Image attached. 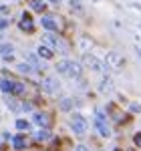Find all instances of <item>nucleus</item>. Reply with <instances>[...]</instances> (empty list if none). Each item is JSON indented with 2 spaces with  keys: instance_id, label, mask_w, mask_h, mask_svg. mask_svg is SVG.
Instances as JSON below:
<instances>
[{
  "instance_id": "11",
  "label": "nucleus",
  "mask_w": 141,
  "mask_h": 151,
  "mask_svg": "<svg viewBox=\"0 0 141 151\" xmlns=\"http://www.w3.org/2000/svg\"><path fill=\"white\" fill-rule=\"evenodd\" d=\"M48 115L47 113H35V123L36 125H40V127H48Z\"/></svg>"
},
{
  "instance_id": "10",
  "label": "nucleus",
  "mask_w": 141,
  "mask_h": 151,
  "mask_svg": "<svg viewBox=\"0 0 141 151\" xmlns=\"http://www.w3.org/2000/svg\"><path fill=\"white\" fill-rule=\"evenodd\" d=\"M40 24H42V28H47V30H57V22H55V18H50V16H42L40 18Z\"/></svg>"
},
{
  "instance_id": "22",
  "label": "nucleus",
  "mask_w": 141,
  "mask_h": 151,
  "mask_svg": "<svg viewBox=\"0 0 141 151\" xmlns=\"http://www.w3.org/2000/svg\"><path fill=\"white\" fill-rule=\"evenodd\" d=\"M28 65H32V67H42L36 55H28Z\"/></svg>"
},
{
  "instance_id": "8",
  "label": "nucleus",
  "mask_w": 141,
  "mask_h": 151,
  "mask_svg": "<svg viewBox=\"0 0 141 151\" xmlns=\"http://www.w3.org/2000/svg\"><path fill=\"white\" fill-rule=\"evenodd\" d=\"M4 101H6V105L10 107V111H14V113L22 111V103H20V101H16L14 97H8V95H6V97H4Z\"/></svg>"
},
{
  "instance_id": "4",
  "label": "nucleus",
  "mask_w": 141,
  "mask_h": 151,
  "mask_svg": "<svg viewBox=\"0 0 141 151\" xmlns=\"http://www.w3.org/2000/svg\"><path fill=\"white\" fill-rule=\"evenodd\" d=\"M42 91L48 93V95H57L60 91L59 79H55V77H47V79H42Z\"/></svg>"
},
{
  "instance_id": "30",
  "label": "nucleus",
  "mask_w": 141,
  "mask_h": 151,
  "mask_svg": "<svg viewBox=\"0 0 141 151\" xmlns=\"http://www.w3.org/2000/svg\"><path fill=\"white\" fill-rule=\"evenodd\" d=\"M75 151H89V149H87L85 145H79V147H77V149H75Z\"/></svg>"
},
{
  "instance_id": "26",
  "label": "nucleus",
  "mask_w": 141,
  "mask_h": 151,
  "mask_svg": "<svg viewBox=\"0 0 141 151\" xmlns=\"http://www.w3.org/2000/svg\"><path fill=\"white\" fill-rule=\"evenodd\" d=\"M131 111H133V113H141V105L139 103H131Z\"/></svg>"
},
{
  "instance_id": "27",
  "label": "nucleus",
  "mask_w": 141,
  "mask_h": 151,
  "mask_svg": "<svg viewBox=\"0 0 141 151\" xmlns=\"http://www.w3.org/2000/svg\"><path fill=\"white\" fill-rule=\"evenodd\" d=\"M6 26H8V20H6V18H0V32H2Z\"/></svg>"
},
{
  "instance_id": "13",
  "label": "nucleus",
  "mask_w": 141,
  "mask_h": 151,
  "mask_svg": "<svg viewBox=\"0 0 141 151\" xmlns=\"http://www.w3.org/2000/svg\"><path fill=\"white\" fill-rule=\"evenodd\" d=\"M99 91H101L103 95H111V93H113V81H111V79L103 81V83H101V87H99Z\"/></svg>"
},
{
  "instance_id": "9",
  "label": "nucleus",
  "mask_w": 141,
  "mask_h": 151,
  "mask_svg": "<svg viewBox=\"0 0 141 151\" xmlns=\"http://www.w3.org/2000/svg\"><path fill=\"white\" fill-rule=\"evenodd\" d=\"M95 127H97V131H99L103 137H109V133H111V131H109V127H107L105 119H99V117H97V121H95Z\"/></svg>"
},
{
  "instance_id": "6",
  "label": "nucleus",
  "mask_w": 141,
  "mask_h": 151,
  "mask_svg": "<svg viewBox=\"0 0 141 151\" xmlns=\"http://www.w3.org/2000/svg\"><path fill=\"white\" fill-rule=\"evenodd\" d=\"M18 26H20L22 32H32V30H35V22H32V18H30L28 12H24V14H22V20H20Z\"/></svg>"
},
{
  "instance_id": "29",
  "label": "nucleus",
  "mask_w": 141,
  "mask_h": 151,
  "mask_svg": "<svg viewBox=\"0 0 141 151\" xmlns=\"http://www.w3.org/2000/svg\"><path fill=\"white\" fill-rule=\"evenodd\" d=\"M135 52H137V57L141 58V47H139V45H137V47H135Z\"/></svg>"
},
{
  "instance_id": "7",
  "label": "nucleus",
  "mask_w": 141,
  "mask_h": 151,
  "mask_svg": "<svg viewBox=\"0 0 141 151\" xmlns=\"http://www.w3.org/2000/svg\"><path fill=\"white\" fill-rule=\"evenodd\" d=\"M83 60H85V65H87L89 69L99 70V65H101V60H99L97 57H93V55H85V57H83Z\"/></svg>"
},
{
  "instance_id": "28",
  "label": "nucleus",
  "mask_w": 141,
  "mask_h": 151,
  "mask_svg": "<svg viewBox=\"0 0 141 151\" xmlns=\"http://www.w3.org/2000/svg\"><path fill=\"white\" fill-rule=\"evenodd\" d=\"M133 141H135V145H137V147L141 149V133H137V135L133 137Z\"/></svg>"
},
{
  "instance_id": "1",
  "label": "nucleus",
  "mask_w": 141,
  "mask_h": 151,
  "mask_svg": "<svg viewBox=\"0 0 141 151\" xmlns=\"http://www.w3.org/2000/svg\"><path fill=\"white\" fill-rule=\"evenodd\" d=\"M57 70H59L60 75H65V77H81L83 73V67L79 63H75V60H60L59 65H57Z\"/></svg>"
},
{
  "instance_id": "3",
  "label": "nucleus",
  "mask_w": 141,
  "mask_h": 151,
  "mask_svg": "<svg viewBox=\"0 0 141 151\" xmlns=\"http://www.w3.org/2000/svg\"><path fill=\"white\" fill-rule=\"evenodd\" d=\"M65 42L63 40H59L57 36L53 35V32H48V35H45L42 36V47H47V48H59V50H67V47H63Z\"/></svg>"
},
{
  "instance_id": "25",
  "label": "nucleus",
  "mask_w": 141,
  "mask_h": 151,
  "mask_svg": "<svg viewBox=\"0 0 141 151\" xmlns=\"http://www.w3.org/2000/svg\"><path fill=\"white\" fill-rule=\"evenodd\" d=\"M6 14H10V6H6V4H0V16H6Z\"/></svg>"
},
{
  "instance_id": "31",
  "label": "nucleus",
  "mask_w": 141,
  "mask_h": 151,
  "mask_svg": "<svg viewBox=\"0 0 141 151\" xmlns=\"http://www.w3.org/2000/svg\"><path fill=\"white\" fill-rule=\"evenodd\" d=\"M50 4H60V0H48Z\"/></svg>"
},
{
  "instance_id": "16",
  "label": "nucleus",
  "mask_w": 141,
  "mask_h": 151,
  "mask_svg": "<svg viewBox=\"0 0 141 151\" xmlns=\"http://www.w3.org/2000/svg\"><path fill=\"white\" fill-rule=\"evenodd\" d=\"M18 73H22V75H30V73H35V67L28 65V63H20V65H18Z\"/></svg>"
},
{
  "instance_id": "21",
  "label": "nucleus",
  "mask_w": 141,
  "mask_h": 151,
  "mask_svg": "<svg viewBox=\"0 0 141 151\" xmlns=\"http://www.w3.org/2000/svg\"><path fill=\"white\" fill-rule=\"evenodd\" d=\"M69 4H70V8L73 10H77L79 14H83V6H81V0H69Z\"/></svg>"
},
{
  "instance_id": "23",
  "label": "nucleus",
  "mask_w": 141,
  "mask_h": 151,
  "mask_svg": "<svg viewBox=\"0 0 141 151\" xmlns=\"http://www.w3.org/2000/svg\"><path fill=\"white\" fill-rule=\"evenodd\" d=\"M70 107H73V101H70V99H63V101H60V109H63V111H70Z\"/></svg>"
},
{
  "instance_id": "20",
  "label": "nucleus",
  "mask_w": 141,
  "mask_h": 151,
  "mask_svg": "<svg viewBox=\"0 0 141 151\" xmlns=\"http://www.w3.org/2000/svg\"><path fill=\"white\" fill-rule=\"evenodd\" d=\"M28 127H30V123H28L26 119H18V121H16V129H18V131H28Z\"/></svg>"
},
{
  "instance_id": "12",
  "label": "nucleus",
  "mask_w": 141,
  "mask_h": 151,
  "mask_svg": "<svg viewBox=\"0 0 141 151\" xmlns=\"http://www.w3.org/2000/svg\"><path fill=\"white\" fill-rule=\"evenodd\" d=\"M10 93L14 95V97H22V95L26 93V89H24V85H22V83H12Z\"/></svg>"
},
{
  "instance_id": "2",
  "label": "nucleus",
  "mask_w": 141,
  "mask_h": 151,
  "mask_svg": "<svg viewBox=\"0 0 141 151\" xmlns=\"http://www.w3.org/2000/svg\"><path fill=\"white\" fill-rule=\"evenodd\" d=\"M70 127H73V131H75L77 135H83V133H87L89 123H87V119H85L83 115L75 113V115H73V119H70Z\"/></svg>"
},
{
  "instance_id": "24",
  "label": "nucleus",
  "mask_w": 141,
  "mask_h": 151,
  "mask_svg": "<svg viewBox=\"0 0 141 151\" xmlns=\"http://www.w3.org/2000/svg\"><path fill=\"white\" fill-rule=\"evenodd\" d=\"M0 89H2L4 93H10V89H12V83H10V81H0Z\"/></svg>"
},
{
  "instance_id": "5",
  "label": "nucleus",
  "mask_w": 141,
  "mask_h": 151,
  "mask_svg": "<svg viewBox=\"0 0 141 151\" xmlns=\"http://www.w3.org/2000/svg\"><path fill=\"white\" fill-rule=\"evenodd\" d=\"M105 63L109 65V67H113V69H121V65H123V57H121L119 52H115V50H109V52H107Z\"/></svg>"
},
{
  "instance_id": "18",
  "label": "nucleus",
  "mask_w": 141,
  "mask_h": 151,
  "mask_svg": "<svg viewBox=\"0 0 141 151\" xmlns=\"http://www.w3.org/2000/svg\"><path fill=\"white\" fill-rule=\"evenodd\" d=\"M12 50H14V47H12V45H8V42L0 45V55H4V57H8V55H12Z\"/></svg>"
},
{
  "instance_id": "15",
  "label": "nucleus",
  "mask_w": 141,
  "mask_h": 151,
  "mask_svg": "<svg viewBox=\"0 0 141 151\" xmlns=\"http://www.w3.org/2000/svg\"><path fill=\"white\" fill-rule=\"evenodd\" d=\"M30 6H32V10L35 12H42L45 10V0H26Z\"/></svg>"
},
{
  "instance_id": "14",
  "label": "nucleus",
  "mask_w": 141,
  "mask_h": 151,
  "mask_svg": "<svg viewBox=\"0 0 141 151\" xmlns=\"http://www.w3.org/2000/svg\"><path fill=\"white\" fill-rule=\"evenodd\" d=\"M12 145H14V149H24L26 147V137L24 135H16L12 139Z\"/></svg>"
},
{
  "instance_id": "19",
  "label": "nucleus",
  "mask_w": 141,
  "mask_h": 151,
  "mask_svg": "<svg viewBox=\"0 0 141 151\" xmlns=\"http://www.w3.org/2000/svg\"><path fill=\"white\" fill-rule=\"evenodd\" d=\"M38 57L40 58H53V50L47 48V47H40L38 48Z\"/></svg>"
},
{
  "instance_id": "17",
  "label": "nucleus",
  "mask_w": 141,
  "mask_h": 151,
  "mask_svg": "<svg viewBox=\"0 0 141 151\" xmlns=\"http://www.w3.org/2000/svg\"><path fill=\"white\" fill-rule=\"evenodd\" d=\"M35 139L36 141H48V139H50V133L40 129V131H36V133H35Z\"/></svg>"
}]
</instances>
